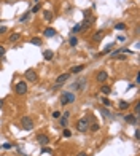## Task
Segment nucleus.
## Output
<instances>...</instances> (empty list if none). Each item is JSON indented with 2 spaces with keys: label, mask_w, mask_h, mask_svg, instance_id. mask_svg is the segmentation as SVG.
<instances>
[{
  "label": "nucleus",
  "mask_w": 140,
  "mask_h": 156,
  "mask_svg": "<svg viewBox=\"0 0 140 156\" xmlns=\"http://www.w3.org/2000/svg\"><path fill=\"white\" fill-rule=\"evenodd\" d=\"M89 123H91V115H86V116H83V118H80L76 121V129L80 132H86L89 129Z\"/></svg>",
  "instance_id": "obj_1"
},
{
  "label": "nucleus",
  "mask_w": 140,
  "mask_h": 156,
  "mask_svg": "<svg viewBox=\"0 0 140 156\" xmlns=\"http://www.w3.org/2000/svg\"><path fill=\"white\" fill-rule=\"evenodd\" d=\"M21 127L24 131H32L33 129V120L30 116H23L21 118Z\"/></svg>",
  "instance_id": "obj_2"
},
{
  "label": "nucleus",
  "mask_w": 140,
  "mask_h": 156,
  "mask_svg": "<svg viewBox=\"0 0 140 156\" xmlns=\"http://www.w3.org/2000/svg\"><path fill=\"white\" fill-rule=\"evenodd\" d=\"M69 78H70V73L69 72H65V73H61V75H59L57 78H56V83H54V86H53V89H57L59 86H62L67 80H69Z\"/></svg>",
  "instance_id": "obj_3"
},
{
  "label": "nucleus",
  "mask_w": 140,
  "mask_h": 156,
  "mask_svg": "<svg viewBox=\"0 0 140 156\" xmlns=\"http://www.w3.org/2000/svg\"><path fill=\"white\" fill-rule=\"evenodd\" d=\"M75 102V94L73 92H64L61 96V104L67 105V104H73Z\"/></svg>",
  "instance_id": "obj_4"
},
{
  "label": "nucleus",
  "mask_w": 140,
  "mask_h": 156,
  "mask_svg": "<svg viewBox=\"0 0 140 156\" xmlns=\"http://www.w3.org/2000/svg\"><path fill=\"white\" fill-rule=\"evenodd\" d=\"M92 23H94V18L89 14V11H85V21L81 23V29H83V30L89 29V27L92 26Z\"/></svg>",
  "instance_id": "obj_5"
},
{
  "label": "nucleus",
  "mask_w": 140,
  "mask_h": 156,
  "mask_svg": "<svg viewBox=\"0 0 140 156\" xmlns=\"http://www.w3.org/2000/svg\"><path fill=\"white\" fill-rule=\"evenodd\" d=\"M14 91H16V94H18V96L26 94V92L29 91V89H27V83H26V81H19V83H16Z\"/></svg>",
  "instance_id": "obj_6"
},
{
  "label": "nucleus",
  "mask_w": 140,
  "mask_h": 156,
  "mask_svg": "<svg viewBox=\"0 0 140 156\" xmlns=\"http://www.w3.org/2000/svg\"><path fill=\"white\" fill-rule=\"evenodd\" d=\"M24 76L27 78L29 81H32V83H35V81L38 80V75H37V72H35L33 69H27L26 73H24Z\"/></svg>",
  "instance_id": "obj_7"
},
{
  "label": "nucleus",
  "mask_w": 140,
  "mask_h": 156,
  "mask_svg": "<svg viewBox=\"0 0 140 156\" xmlns=\"http://www.w3.org/2000/svg\"><path fill=\"white\" fill-rule=\"evenodd\" d=\"M37 140L40 142V145H43V147L49 143V137H48L46 134H38V135H37Z\"/></svg>",
  "instance_id": "obj_8"
},
{
  "label": "nucleus",
  "mask_w": 140,
  "mask_h": 156,
  "mask_svg": "<svg viewBox=\"0 0 140 156\" xmlns=\"http://www.w3.org/2000/svg\"><path fill=\"white\" fill-rule=\"evenodd\" d=\"M124 121H126V123H129V124H137V123H138V116H135V115H131V113H129V115H126V116H124Z\"/></svg>",
  "instance_id": "obj_9"
},
{
  "label": "nucleus",
  "mask_w": 140,
  "mask_h": 156,
  "mask_svg": "<svg viewBox=\"0 0 140 156\" xmlns=\"http://www.w3.org/2000/svg\"><path fill=\"white\" fill-rule=\"evenodd\" d=\"M104 37H105V30H97V32L92 35V40H94L96 43H99L100 40H104Z\"/></svg>",
  "instance_id": "obj_10"
},
{
  "label": "nucleus",
  "mask_w": 140,
  "mask_h": 156,
  "mask_svg": "<svg viewBox=\"0 0 140 156\" xmlns=\"http://www.w3.org/2000/svg\"><path fill=\"white\" fill-rule=\"evenodd\" d=\"M107 78H108V73L105 72V70H100L97 73V76H96V80L99 81V83H104V81H107Z\"/></svg>",
  "instance_id": "obj_11"
},
{
  "label": "nucleus",
  "mask_w": 140,
  "mask_h": 156,
  "mask_svg": "<svg viewBox=\"0 0 140 156\" xmlns=\"http://www.w3.org/2000/svg\"><path fill=\"white\" fill-rule=\"evenodd\" d=\"M69 115H70L69 112H65L64 115H61V126H62V127H65V126L69 124Z\"/></svg>",
  "instance_id": "obj_12"
},
{
  "label": "nucleus",
  "mask_w": 140,
  "mask_h": 156,
  "mask_svg": "<svg viewBox=\"0 0 140 156\" xmlns=\"http://www.w3.org/2000/svg\"><path fill=\"white\" fill-rule=\"evenodd\" d=\"M85 86H86V78H81L80 81H76V83H75V88H76L78 91H83V89H85Z\"/></svg>",
  "instance_id": "obj_13"
},
{
  "label": "nucleus",
  "mask_w": 140,
  "mask_h": 156,
  "mask_svg": "<svg viewBox=\"0 0 140 156\" xmlns=\"http://www.w3.org/2000/svg\"><path fill=\"white\" fill-rule=\"evenodd\" d=\"M43 57H45V61H53V57H54V53L51 49H46L43 53Z\"/></svg>",
  "instance_id": "obj_14"
},
{
  "label": "nucleus",
  "mask_w": 140,
  "mask_h": 156,
  "mask_svg": "<svg viewBox=\"0 0 140 156\" xmlns=\"http://www.w3.org/2000/svg\"><path fill=\"white\" fill-rule=\"evenodd\" d=\"M54 35H56V30H54L53 27L45 29V37H54Z\"/></svg>",
  "instance_id": "obj_15"
},
{
  "label": "nucleus",
  "mask_w": 140,
  "mask_h": 156,
  "mask_svg": "<svg viewBox=\"0 0 140 156\" xmlns=\"http://www.w3.org/2000/svg\"><path fill=\"white\" fill-rule=\"evenodd\" d=\"M129 105H131V104H129V102H126V101H121V102L118 104L119 110H127V108H129Z\"/></svg>",
  "instance_id": "obj_16"
},
{
  "label": "nucleus",
  "mask_w": 140,
  "mask_h": 156,
  "mask_svg": "<svg viewBox=\"0 0 140 156\" xmlns=\"http://www.w3.org/2000/svg\"><path fill=\"white\" fill-rule=\"evenodd\" d=\"M85 69V65H75V67H72L70 69V72L69 73H78V72H81Z\"/></svg>",
  "instance_id": "obj_17"
},
{
  "label": "nucleus",
  "mask_w": 140,
  "mask_h": 156,
  "mask_svg": "<svg viewBox=\"0 0 140 156\" xmlns=\"http://www.w3.org/2000/svg\"><path fill=\"white\" fill-rule=\"evenodd\" d=\"M115 45H116V43H110L108 46H105V48L102 49V53H100V54H108V53H110V51L113 49V46H115Z\"/></svg>",
  "instance_id": "obj_18"
},
{
  "label": "nucleus",
  "mask_w": 140,
  "mask_h": 156,
  "mask_svg": "<svg viewBox=\"0 0 140 156\" xmlns=\"http://www.w3.org/2000/svg\"><path fill=\"white\" fill-rule=\"evenodd\" d=\"M110 91H111V89H110V86H107V85H102V86H100V92H102V94L108 96V94H110Z\"/></svg>",
  "instance_id": "obj_19"
},
{
  "label": "nucleus",
  "mask_w": 140,
  "mask_h": 156,
  "mask_svg": "<svg viewBox=\"0 0 140 156\" xmlns=\"http://www.w3.org/2000/svg\"><path fill=\"white\" fill-rule=\"evenodd\" d=\"M89 129H91L92 132H97V131H99V123H96V121H91V123H89Z\"/></svg>",
  "instance_id": "obj_20"
},
{
  "label": "nucleus",
  "mask_w": 140,
  "mask_h": 156,
  "mask_svg": "<svg viewBox=\"0 0 140 156\" xmlns=\"http://www.w3.org/2000/svg\"><path fill=\"white\" fill-rule=\"evenodd\" d=\"M19 37H21V35H19V34H11V35H10V38H8V40H10L11 43H14V42H18V40H19Z\"/></svg>",
  "instance_id": "obj_21"
},
{
  "label": "nucleus",
  "mask_w": 140,
  "mask_h": 156,
  "mask_svg": "<svg viewBox=\"0 0 140 156\" xmlns=\"http://www.w3.org/2000/svg\"><path fill=\"white\" fill-rule=\"evenodd\" d=\"M30 43H32V45H35V46H40V45H42V40H40L38 37H33L32 40H30Z\"/></svg>",
  "instance_id": "obj_22"
},
{
  "label": "nucleus",
  "mask_w": 140,
  "mask_h": 156,
  "mask_svg": "<svg viewBox=\"0 0 140 156\" xmlns=\"http://www.w3.org/2000/svg\"><path fill=\"white\" fill-rule=\"evenodd\" d=\"M81 30H83V29H81V24H75V26H73V29H72V32H73V34H80Z\"/></svg>",
  "instance_id": "obj_23"
},
{
  "label": "nucleus",
  "mask_w": 140,
  "mask_h": 156,
  "mask_svg": "<svg viewBox=\"0 0 140 156\" xmlns=\"http://www.w3.org/2000/svg\"><path fill=\"white\" fill-rule=\"evenodd\" d=\"M115 29L116 30H124L126 29V24L124 23H118V24H115Z\"/></svg>",
  "instance_id": "obj_24"
},
{
  "label": "nucleus",
  "mask_w": 140,
  "mask_h": 156,
  "mask_svg": "<svg viewBox=\"0 0 140 156\" xmlns=\"http://www.w3.org/2000/svg\"><path fill=\"white\" fill-rule=\"evenodd\" d=\"M69 43H70V46H76V45H78V38H76V37H70Z\"/></svg>",
  "instance_id": "obj_25"
},
{
  "label": "nucleus",
  "mask_w": 140,
  "mask_h": 156,
  "mask_svg": "<svg viewBox=\"0 0 140 156\" xmlns=\"http://www.w3.org/2000/svg\"><path fill=\"white\" fill-rule=\"evenodd\" d=\"M100 113H102V116H105V118H110V116H111V115H110V112H108L107 108H104V107L100 108Z\"/></svg>",
  "instance_id": "obj_26"
},
{
  "label": "nucleus",
  "mask_w": 140,
  "mask_h": 156,
  "mask_svg": "<svg viewBox=\"0 0 140 156\" xmlns=\"http://www.w3.org/2000/svg\"><path fill=\"white\" fill-rule=\"evenodd\" d=\"M134 112H135L134 115L138 116V112H140V105H138V102H135V105H134Z\"/></svg>",
  "instance_id": "obj_27"
},
{
  "label": "nucleus",
  "mask_w": 140,
  "mask_h": 156,
  "mask_svg": "<svg viewBox=\"0 0 140 156\" xmlns=\"http://www.w3.org/2000/svg\"><path fill=\"white\" fill-rule=\"evenodd\" d=\"M53 118H54V120H59V118H61V112H57V110L53 112Z\"/></svg>",
  "instance_id": "obj_28"
},
{
  "label": "nucleus",
  "mask_w": 140,
  "mask_h": 156,
  "mask_svg": "<svg viewBox=\"0 0 140 156\" xmlns=\"http://www.w3.org/2000/svg\"><path fill=\"white\" fill-rule=\"evenodd\" d=\"M45 19H46V21H51V19H53V14H51L49 11H45Z\"/></svg>",
  "instance_id": "obj_29"
},
{
  "label": "nucleus",
  "mask_w": 140,
  "mask_h": 156,
  "mask_svg": "<svg viewBox=\"0 0 140 156\" xmlns=\"http://www.w3.org/2000/svg\"><path fill=\"white\" fill-rule=\"evenodd\" d=\"M5 53H7L5 46H2V45H0V57H3V56H5Z\"/></svg>",
  "instance_id": "obj_30"
},
{
  "label": "nucleus",
  "mask_w": 140,
  "mask_h": 156,
  "mask_svg": "<svg viewBox=\"0 0 140 156\" xmlns=\"http://www.w3.org/2000/svg\"><path fill=\"white\" fill-rule=\"evenodd\" d=\"M102 104H104V107H110L111 105V102L108 99H102Z\"/></svg>",
  "instance_id": "obj_31"
},
{
  "label": "nucleus",
  "mask_w": 140,
  "mask_h": 156,
  "mask_svg": "<svg viewBox=\"0 0 140 156\" xmlns=\"http://www.w3.org/2000/svg\"><path fill=\"white\" fill-rule=\"evenodd\" d=\"M27 18H29V13L23 14V16H21V19H19V21H21V23H24V21H27Z\"/></svg>",
  "instance_id": "obj_32"
},
{
  "label": "nucleus",
  "mask_w": 140,
  "mask_h": 156,
  "mask_svg": "<svg viewBox=\"0 0 140 156\" xmlns=\"http://www.w3.org/2000/svg\"><path fill=\"white\" fill-rule=\"evenodd\" d=\"M7 30H8V27H7V26H0V35H2V34H5Z\"/></svg>",
  "instance_id": "obj_33"
},
{
  "label": "nucleus",
  "mask_w": 140,
  "mask_h": 156,
  "mask_svg": "<svg viewBox=\"0 0 140 156\" xmlns=\"http://www.w3.org/2000/svg\"><path fill=\"white\" fill-rule=\"evenodd\" d=\"M116 40H118L119 43H123V42H126V37H124V35H119V37L116 38Z\"/></svg>",
  "instance_id": "obj_34"
},
{
  "label": "nucleus",
  "mask_w": 140,
  "mask_h": 156,
  "mask_svg": "<svg viewBox=\"0 0 140 156\" xmlns=\"http://www.w3.org/2000/svg\"><path fill=\"white\" fill-rule=\"evenodd\" d=\"M62 134H64V137H70V135H72V132H70L69 129H64V132H62Z\"/></svg>",
  "instance_id": "obj_35"
},
{
  "label": "nucleus",
  "mask_w": 140,
  "mask_h": 156,
  "mask_svg": "<svg viewBox=\"0 0 140 156\" xmlns=\"http://www.w3.org/2000/svg\"><path fill=\"white\" fill-rule=\"evenodd\" d=\"M110 54H111V57H116V56L119 54V49H113V51H111Z\"/></svg>",
  "instance_id": "obj_36"
},
{
  "label": "nucleus",
  "mask_w": 140,
  "mask_h": 156,
  "mask_svg": "<svg viewBox=\"0 0 140 156\" xmlns=\"http://www.w3.org/2000/svg\"><path fill=\"white\" fill-rule=\"evenodd\" d=\"M40 11V5H35L33 8H32V13H38Z\"/></svg>",
  "instance_id": "obj_37"
},
{
  "label": "nucleus",
  "mask_w": 140,
  "mask_h": 156,
  "mask_svg": "<svg viewBox=\"0 0 140 156\" xmlns=\"http://www.w3.org/2000/svg\"><path fill=\"white\" fill-rule=\"evenodd\" d=\"M116 57H118V59H119V61H124V59H126V54H118Z\"/></svg>",
  "instance_id": "obj_38"
},
{
  "label": "nucleus",
  "mask_w": 140,
  "mask_h": 156,
  "mask_svg": "<svg viewBox=\"0 0 140 156\" xmlns=\"http://www.w3.org/2000/svg\"><path fill=\"white\" fill-rule=\"evenodd\" d=\"M42 153H51V148H48V147H45V148L42 150Z\"/></svg>",
  "instance_id": "obj_39"
},
{
  "label": "nucleus",
  "mask_w": 140,
  "mask_h": 156,
  "mask_svg": "<svg viewBox=\"0 0 140 156\" xmlns=\"http://www.w3.org/2000/svg\"><path fill=\"white\" fill-rule=\"evenodd\" d=\"M11 147H13V145H11V143H5V145H3V148H5V150H10V148H11Z\"/></svg>",
  "instance_id": "obj_40"
},
{
  "label": "nucleus",
  "mask_w": 140,
  "mask_h": 156,
  "mask_svg": "<svg viewBox=\"0 0 140 156\" xmlns=\"http://www.w3.org/2000/svg\"><path fill=\"white\" fill-rule=\"evenodd\" d=\"M134 135H135V139H138V137H140V132H138V129H135V134H134Z\"/></svg>",
  "instance_id": "obj_41"
},
{
  "label": "nucleus",
  "mask_w": 140,
  "mask_h": 156,
  "mask_svg": "<svg viewBox=\"0 0 140 156\" xmlns=\"http://www.w3.org/2000/svg\"><path fill=\"white\" fill-rule=\"evenodd\" d=\"M78 156H88V154H86L85 151H81V153H78Z\"/></svg>",
  "instance_id": "obj_42"
},
{
  "label": "nucleus",
  "mask_w": 140,
  "mask_h": 156,
  "mask_svg": "<svg viewBox=\"0 0 140 156\" xmlns=\"http://www.w3.org/2000/svg\"><path fill=\"white\" fill-rule=\"evenodd\" d=\"M2 107H3V101H2V99H0V108H2Z\"/></svg>",
  "instance_id": "obj_43"
}]
</instances>
